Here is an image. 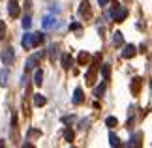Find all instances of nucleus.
Segmentation results:
<instances>
[{
    "instance_id": "nucleus-28",
    "label": "nucleus",
    "mask_w": 152,
    "mask_h": 148,
    "mask_svg": "<svg viewBox=\"0 0 152 148\" xmlns=\"http://www.w3.org/2000/svg\"><path fill=\"white\" fill-rule=\"evenodd\" d=\"M23 148H36V146H34L32 143H25V146H23Z\"/></svg>"
},
{
    "instance_id": "nucleus-30",
    "label": "nucleus",
    "mask_w": 152,
    "mask_h": 148,
    "mask_svg": "<svg viewBox=\"0 0 152 148\" xmlns=\"http://www.w3.org/2000/svg\"><path fill=\"white\" fill-rule=\"evenodd\" d=\"M0 148H4V139H0Z\"/></svg>"
},
{
    "instance_id": "nucleus-13",
    "label": "nucleus",
    "mask_w": 152,
    "mask_h": 148,
    "mask_svg": "<svg viewBox=\"0 0 152 148\" xmlns=\"http://www.w3.org/2000/svg\"><path fill=\"white\" fill-rule=\"evenodd\" d=\"M42 82H43V71L42 69H36V73H34V85L39 86Z\"/></svg>"
},
{
    "instance_id": "nucleus-21",
    "label": "nucleus",
    "mask_w": 152,
    "mask_h": 148,
    "mask_svg": "<svg viewBox=\"0 0 152 148\" xmlns=\"http://www.w3.org/2000/svg\"><path fill=\"white\" fill-rule=\"evenodd\" d=\"M86 60H88V55H86V52L83 51V52L79 55V64H81V66H85V64H86Z\"/></svg>"
},
{
    "instance_id": "nucleus-12",
    "label": "nucleus",
    "mask_w": 152,
    "mask_h": 148,
    "mask_svg": "<svg viewBox=\"0 0 152 148\" xmlns=\"http://www.w3.org/2000/svg\"><path fill=\"white\" fill-rule=\"evenodd\" d=\"M45 103H47V99H45L42 94H36V96H34V105H36V107H43Z\"/></svg>"
},
{
    "instance_id": "nucleus-3",
    "label": "nucleus",
    "mask_w": 152,
    "mask_h": 148,
    "mask_svg": "<svg viewBox=\"0 0 152 148\" xmlns=\"http://www.w3.org/2000/svg\"><path fill=\"white\" fill-rule=\"evenodd\" d=\"M8 13H10V17H19L21 15V8H19V4L15 2V0H10V4H8Z\"/></svg>"
},
{
    "instance_id": "nucleus-1",
    "label": "nucleus",
    "mask_w": 152,
    "mask_h": 148,
    "mask_svg": "<svg viewBox=\"0 0 152 148\" xmlns=\"http://www.w3.org/2000/svg\"><path fill=\"white\" fill-rule=\"evenodd\" d=\"M111 17H113L116 23H122L128 17V9L122 8V6H115V8L111 9Z\"/></svg>"
},
{
    "instance_id": "nucleus-20",
    "label": "nucleus",
    "mask_w": 152,
    "mask_h": 148,
    "mask_svg": "<svg viewBox=\"0 0 152 148\" xmlns=\"http://www.w3.org/2000/svg\"><path fill=\"white\" fill-rule=\"evenodd\" d=\"M113 43H115V45H122V34H120V32H115V36H113Z\"/></svg>"
},
{
    "instance_id": "nucleus-11",
    "label": "nucleus",
    "mask_w": 152,
    "mask_h": 148,
    "mask_svg": "<svg viewBox=\"0 0 152 148\" xmlns=\"http://www.w3.org/2000/svg\"><path fill=\"white\" fill-rule=\"evenodd\" d=\"M73 105H79V103H83V90L81 88H75V92H73Z\"/></svg>"
},
{
    "instance_id": "nucleus-19",
    "label": "nucleus",
    "mask_w": 152,
    "mask_h": 148,
    "mask_svg": "<svg viewBox=\"0 0 152 148\" xmlns=\"http://www.w3.org/2000/svg\"><path fill=\"white\" fill-rule=\"evenodd\" d=\"M105 124H107L109 128H115L116 124H118V120H116L115 116H107V118H105Z\"/></svg>"
},
{
    "instance_id": "nucleus-6",
    "label": "nucleus",
    "mask_w": 152,
    "mask_h": 148,
    "mask_svg": "<svg viewBox=\"0 0 152 148\" xmlns=\"http://www.w3.org/2000/svg\"><path fill=\"white\" fill-rule=\"evenodd\" d=\"M55 25H56V19H55L53 15H45V17H43V21H42V26L45 28V30H49V28H53Z\"/></svg>"
},
{
    "instance_id": "nucleus-8",
    "label": "nucleus",
    "mask_w": 152,
    "mask_h": 148,
    "mask_svg": "<svg viewBox=\"0 0 152 148\" xmlns=\"http://www.w3.org/2000/svg\"><path fill=\"white\" fill-rule=\"evenodd\" d=\"M135 45H126L124 51H122V58H133L135 56Z\"/></svg>"
},
{
    "instance_id": "nucleus-9",
    "label": "nucleus",
    "mask_w": 152,
    "mask_h": 148,
    "mask_svg": "<svg viewBox=\"0 0 152 148\" xmlns=\"http://www.w3.org/2000/svg\"><path fill=\"white\" fill-rule=\"evenodd\" d=\"M21 45L25 47L26 51H28V49H32V47H34V45H32V34H25V38L21 39Z\"/></svg>"
},
{
    "instance_id": "nucleus-17",
    "label": "nucleus",
    "mask_w": 152,
    "mask_h": 148,
    "mask_svg": "<svg viewBox=\"0 0 152 148\" xmlns=\"http://www.w3.org/2000/svg\"><path fill=\"white\" fill-rule=\"evenodd\" d=\"M39 43H43V34H32V45L36 47Z\"/></svg>"
},
{
    "instance_id": "nucleus-18",
    "label": "nucleus",
    "mask_w": 152,
    "mask_h": 148,
    "mask_svg": "<svg viewBox=\"0 0 152 148\" xmlns=\"http://www.w3.org/2000/svg\"><path fill=\"white\" fill-rule=\"evenodd\" d=\"M30 26H32V19H30V15H25V19H23V28H25V30H28Z\"/></svg>"
},
{
    "instance_id": "nucleus-7",
    "label": "nucleus",
    "mask_w": 152,
    "mask_h": 148,
    "mask_svg": "<svg viewBox=\"0 0 152 148\" xmlns=\"http://www.w3.org/2000/svg\"><path fill=\"white\" fill-rule=\"evenodd\" d=\"M90 13H92V11H90V4L88 2H86V0H83V2H81L79 4V15H86V17H90Z\"/></svg>"
},
{
    "instance_id": "nucleus-5",
    "label": "nucleus",
    "mask_w": 152,
    "mask_h": 148,
    "mask_svg": "<svg viewBox=\"0 0 152 148\" xmlns=\"http://www.w3.org/2000/svg\"><path fill=\"white\" fill-rule=\"evenodd\" d=\"M141 144H143V133L137 131L130 141V148H141Z\"/></svg>"
},
{
    "instance_id": "nucleus-25",
    "label": "nucleus",
    "mask_w": 152,
    "mask_h": 148,
    "mask_svg": "<svg viewBox=\"0 0 152 148\" xmlns=\"http://www.w3.org/2000/svg\"><path fill=\"white\" fill-rule=\"evenodd\" d=\"M28 137H42V131H38V129H30V131H28Z\"/></svg>"
},
{
    "instance_id": "nucleus-26",
    "label": "nucleus",
    "mask_w": 152,
    "mask_h": 148,
    "mask_svg": "<svg viewBox=\"0 0 152 148\" xmlns=\"http://www.w3.org/2000/svg\"><path fill=\"white\" fill-rule=\"evenodd\" d=\"M133 81H135V82H133V92H137L139 86H141V81H143V79H133Z\"/></svg>"
},
{
    "instance_id": "nucleus-10",
    "label": "nucleus",
    "mask_w": 152,
    "mask_h": 148,
    "mask_svg": "<svg viewBox=\"0 0 152 148\" xmlns=\"http://www.w3.org/2000/svg\"><path fill=\"white\" fill-rule=\"evenodd\" d=\"M72 56L68 55V52H64V55L60 56V64H62V68H66V69H69V66H72Z\"/></svg>"
},
{
    "instance_id": "nucleus-22",
    "label": "nucleus",
    "mask_w": 152,
    "mask_h": 148,
    "mask_svg": "<svg viewBox=\"0 0 152 148\" xmlns=\"http://www.w3.org/2000/svg\"><path fill=\"white\" fill-rule=\"evenodd\" d=\"M4 38H6V23L0 21V39H4Z\"/></svg>"
},
{
    "instance_id": "nucleus-27",
    "label": "nucleus",
    "mask_w": 152,
    "mask_h": 148,
    "mask_svg": "<svg viewBox=\"0 0 152 148\" xmlns=\"http://www.w3.org/2000/svg\"><path fill=\"white\" fill-rule=\"evenodd\" d=\"M69 28H72V30H79V28H81V25H79V23H73V25L69 26Z\"/></svg>"
},
{
    "instance_id": "nucleus-29",
    "label": "nucleus",
    "mask_w": 152,
    "mask_h": 148,
    "mask_svg": "<svg viewBox=\"0 0 152 148\" xmlns=\"http://www.w3.org/2000/svg\"><path fill=\"white\" fill-rule=\"evenodd\" d=\"M98 2H100V6H107L109 0H98Z\"/></svg>"
},
{
    "instance_id": "nucleus-2",
    "label": "nucleus",
    "mask_w": 152,
    "mask_h": 148,
    "mask_svg": "<svg viewBox=\"0 0 152 148\" xmlns=\"http://www.w3.org/2000/svg\"><path fill=\"white\" fill-rule=\"evenodd\" d=\"M13 60H15L13 47H6V49L2 51V62L6 64V66H10V64H13Z\"/></svg>"
},
{
    "instance_id": "nucleus-23",
    "label": "nucleus",
    "mask_w": 152,
    "mask_h": 148,
    "mask_svg": "<svg viewBox=\"0 0 152 148\" xmlns=\"http://www.w3.org/2000/svg\"><path fill=\"white\" fill-rule=\"evenodd\" d=\"M103 92H105V85H102V86H98V88H96V90H94V96H96V98H100Z\"/></svg>"
},
{
    "instance_id": "nucleus-16",
    "label": "nucleus",
    "mask_w": 152,
    "mask_h": 148,
    "mask_svg": "<svg viewBox=\"0 0 152 148\" xmlns=\"http://www.w3.org/2000/svg\"><path fill=\"white\" fill-rule=\"evenodd\" d=\"M109 75H111L109 64H103V66H102V77H103V81H109Z\"/></svg>"
},
{
    "instance_id": "nucleus-14",
    "label": "nucleus",
    "mask_w": 152,
    "mask_h": 148,
    "mask_svg": "<svg viewBox=\"0 0 152 148\" xmlns=\"http://www.w3.org/2000/svg\"><path fill=\"white\" fill-rule=\"evenodd\" d=\"M109 143H111V146H113V148H118V146H120V139L116 137L113 131H111V133H109Z\"/></svg>"
},
{
    "instance_id": "nucleus-15",
    "label": "nucleus",
    "mask_w": 152,
    "mask_h": 148,
    "mask_svg": "<svg viewBox=\"0 0 152 148\" xmlns=\"http://www.w3.org/2000/svg\"><path fill=\"white\" fill-rule=\"evenodd\" d=\"M8 68L2 69V73H0V86H8Z\"/></svg>"
},
{
    "instance_id": "nucleus-4",
    "label": "nucleus",
    "mask_w": 152,
    "mask_h": 148,
    "mask_svg": "<svg viewBox=\"0 0 152 148\" xmlns=\"http://www.w3.org/2000/svg\"><path fill=\"white\" fill-rule=\"evenodd\" d=\"M42 58H43V52H36L34 56H30L26 60V69H34V68H36V64L42 60Z\"/></svg>"
},
{
    "instance_id": "nucleus-24",
    "label": "nucleus",
    "mask_w": 152,
    "mask_h": 148,
    "mask_svg": "<svg viewBox=\"0 0 152 148\" xmlns=\"http://www.w3.org/2000/svg\"><path fill=\"white\" fill-rule=\"evenodd\" d=\"M64 139H66V141L73 139V131H72V129H66V131H64Z\"/></svg>"
}]
</instances>
